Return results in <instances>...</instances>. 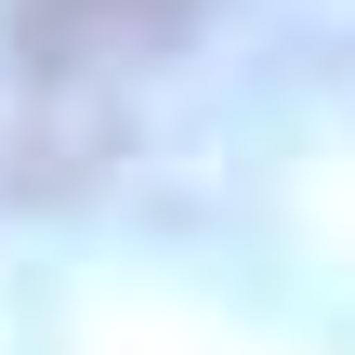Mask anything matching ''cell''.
Wrapping results in <instances>:
<instances>
[{"label": "cell", "mask_w": 355, "mask_h": 355, "mask_svg": "<svg viewBox=\"0 0 355 355\" xmlns=\"http://www.w3.org/2000/svg\"><path fill=\"white\" fill-rule=\"evenodd\" d=\"M105 158V105L79 92L66 53H0V198H40V184H79Z\"/></svg>", "instance_id": "obj_1"}, {"label": "cell", "mask_w": 355, "mask_h": 355, "mask_svg": "<svg viewBox=\"0 0 355 355\" xmlns=\"http://www.w3.org/2000/svg\"><path fill=\"white\" fill-rule=\"evenodd\" d=\"M66 40H92V53H158V40H184L198 26V0H40Z\"/></svg>", "instance_id": "obj_2"}]
</instances>
